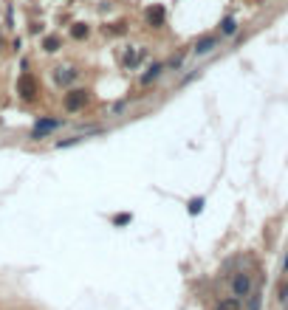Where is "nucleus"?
Masks as SVG:
<instances>
[{"mask_svg":"<svg viewBox=\"0 0 288 310\" xmlns=\"http://www.w3.org/2000/svg\"><path fill=\"white\" fill-rule=\"evenodd\" d=\"M85 104H88V90H82V87H74V90H68V93H65V110H68V113L82 110Z\"/></svg>","mask_w":288,"mask_h":310,"instance_id":"obj_1","label":"nucleus"},{"mask_svg":"<svg viewBox=\"0 0 288 310\" xmlns=\"http://www.w3.org/2000/svg\"><path fill=\"white\" fill-rule=\"evenodd\" d=\"M254 291V282L249 274H237L235 279H232V293H235L237 299H246V296H252Z\"/></svg>","mask_w":288,"mask_h":310,"instance_id":"obj_2","label":"nucleus"},{"mask_svg":"<svg viewBox=\"0 0 288 310\" xmlns=\"http://www.w3.org/2000/svg\"><path fill=\"white\" fill-rule=\"evenodd\" d=\"M57 127H62V119H40L34 124V130H31V138H43Z\"/></svg>","mask_w":288,"mask_h":310,"instance_id":"obj_3","label":"nucleus"},{"mask_svg":"<svg viewBox=\"0 0 288 310\" xmlns=\"http://www.w3.org/2000/svg\"><path fill=\"white\" fill-rule=\"evenodd\" d=\"M17 90H20V96H23V99H34V96H37V82L28 77V74H23V77H20V82H17Z\"/></svg>","mask_w":288,"mask_h":310,"instance_id":"obj_4","label":"nucleus"},{"mask_svg":"<svg viewBox=\"0 0 288 310\" xmlns=\"http://www.w3.org/2000/svg\"><path fill=\"white\" fill-rule=\"evenodd\" d=\"M215 48H218V37H201V40L195 43L192 51L198 54V57H206V54H212Z\"/></svg>","mask_w":288,"mask_h":310,"instance_id":"obj_5","label":"nucleus"},{"mask_svg":"<svg viewBox=\"0 0 288 310\" xmlns=\"http://www.w3.org/2000/svg\"><path fill=\"white\" fill-rule=\"evenodd\" d=\"M161 71H164V65H161V62H153V65L147 68V74H141V85H150L153 79H158L161 77Z\"/></svg>","mask_w":288,"mask_h":310,"instance_id":"obj_6","label":"nucleus"},{"mask_svg":"<svg viewBox=\"0 0 288 310\" xmlns=\"http://www.w3.org/2000/svg\"><path fill=\"white\" fill-rule=\"evenodd\" d=\"M147 23L150 26H164V9H161V6H153V9L147 11Z\"/></svg>","mask_w":288,"mask_h":310,"instance_id":"obj_7","label":"nucleus"},{"mask_svg":"<svg viewBox=\"0 0 288 310\" xmlns=\"http://www.w3.org/2000/svg\"><path fill=\"white\" fill-rule=\"evenodd\" d=\"M220 34H226V37L237 34V20L235 17H223V20H220Z\"/></svg>","mask_w":288,"mask_h":310,"instance_id":"obj_8","label":"nucleus"},{"mask_svg":"<svg viewBox=\"0 0 288 310\" xmlns=\"http://www.w3.org/2000/svg\"><path fill=\"white\" fill-rule=\"evenodd\" d=\"M218 310H240V299H237V296H232V299H220Z\"/></svg>","mask_w":288,"mask_h":310,"instance_id":"obj_9","label":"nucleus"},{"mask_svg":"<svg viewBox=\"0 0 288 310\" xmlns=\"http://www.w3.org/2000/svg\"><path fill=\"white\" fill-rule=\"evenodd\" d=\"M88 34H91V28H88L85 23H77V26L71 28V37H74V40H85Z\"/></svg>","mask_w":288,"mask_h":310,"instance_id":"obj_10","label":"nucleus"},{"mask_svg":"<svg viewBox=\"0 0 288 310\" xmlns=\"http://www.w3.org/2000/svg\"><path fill=\"white\" fill-rule=\"evenodd\" d=\"M187 212H190V215H201L203 212V198H192L190 203H187Z\"/></svg>","mask_w":288,"mask_h":310,"instance_id":"obj_11","label":"nucleus"},{"mask_svg":"<svg viewBox=\"0 0 288 310\" xmlns=\"http://www.w3.org/2000/svg\"><path fill=\"white\" fill-rule=\"evenodd\" d=\"M45 51H57L60 48V37H45Z\"/></svg>","mask_w":288,"mask_h":310,"instance_id":"obj_12","label":"nucleus"},{"mask_svg":"<svg viewBox=\"0 0 288 310\" xmlns=\"http://www.w3.org/2000/svg\"><path fill=\"white\" fill-rule=\"evenodd\" d=\"M249 310H260V291H252V299H249Z\"/></svg>","mask_w":288,"mask_h":310,"instance_id":"obj_13","label":"nucleus"},{"mask_svg":"<svg viewBox=\"0 0 288 310\" xmlns=\"http://www.w3.org/2000/svg\"><path fill=\"white\" fill-rule=\"evenodd\" d=\"M130 220H133V217L127 215V212H122V215H116V217H113V226H127Z\"/></svg>","mask_w":288,"mask_h":310,"instance_id":"obj_14","label":"nucleus"},{"mask_svg":"<svg viewBox=\"0 0 288 310\" xmlns=\"http://www.w3.org/2000/svg\"><path fill=\"white\" fill-rule=\"evenodd\" d=\"M74 77H77V71H65V74L60 71V74H57V82H71Z\"/></svg>","mask_w":288,"mask_h":310,"instance_id":"obj_15","label":"nucleus"},{"mask_svg":"<svg viewBox=\"0 0 288 310\" xmlns=\"http://www.w3.org/2000/svg\"><path fill=\"white\" fill-rule=\"evenodd\" d=\"M283 271L288 274V254H286V262H283Z\"/></svg>","mask_w":288,"mask_h":310,"instance_id":"obj_16","label":"nucleus"}]
</instances>
